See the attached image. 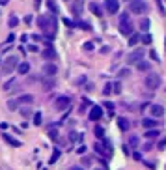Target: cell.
<instances>
[{
    "label": "cell",
    "mask_w": 166,
    "mask_h": 170,
    "mask_svg": "<svg viewBox=\"0 0 166 170\" xmlns=\"http://www.w3.org/2000/svg\"><path fill=\"white\" fill-rule=\"evenodd\" d=\"M95 170H101V168H95Z\"/></svg>",
    "instance_id": "obj_51"
},
{
    "label": "cell",
    "mask_w": 166,
    "mask_h": 170,
    "mask_svg": "<svg viewBox=\"0 0 166 170\" xmlns=\"http://www.w3.org/2000/svg\"><path fill=\"white\" fill-rule=\"evenodd\" d=\"M47 8H49L52 13H58V6H56L54 0H47Z\"/></svg>",
    "instance_id": "obj_22"
},
{
    "label": "cell",
    "mask_w": 166,
    "mask_h": 170,
    "mask_svg": "<svg viewBox=\"0 0 166 170\" xmlns=\"http://www.w3.org/2000/svg\"><path fill=\"white\" fill-rule=\"evenodd\" d=\"M118 127H120V131H123V133H127V131L131 129V121H129L127 118H123V116H120V118H118Z\"/></svg>",
    "instance_id": "obj_15"
},
{
    "label": "cell",
    "mask_w": 166,
    "mask_h": 170,
    "mask_svg": "<svg viewBox=\"0 0 166 170\" xmlns=\"http://www.w3.org/2000/svg\"><path fill=\"white\" fill-rule=\"evenodd\" d=\"M58 157H60V150H54V152H52V155H51V161H49V163H56V161H58Z\"/></svg>",
    "instance_id": "obj_34"
},
{
    "label": "cell",
    "mask_w": 166,
    "mask_h": 170,
    "mask_svg": "<svg viewBox=\"0 0 166 170\" xmlns=\"http://www.w3.org/2000/svg\"><path fill=\"white\" fill-rule=\"evenodd\" d=\"M49 136H51L52 140H56V138H58V133H56V131L52 129V131H49Z\"/></svg>",
    "instance_id": "obj_41"
},
{
    "label": "cell",
    "mask_w": 166,
    "mask_h": 170,
    "mask_svg": "<svg viewBox=\"0 0 166 170\" xmlns=\"http://www.w3.org/2000/svg\"><path fill=\"white\" fill-rule=\"evenodd\" d=\"M144 60V49H138V51H133L129 56H127V64H138V62H142Z\"/></svg>",
    "instance_id": "obj_5"
},
{
    "label": "cell",
    "mask_w": 166,
    "mask_h": 170,
    "mask_svg": "<svg viewBox=\"0 0 166 170\" xmlns=\"http://www.w3.org/2000/svg\"><path fill=\"white\" fill-rule=\"evenodd\" d=\"M8 24H10V26H11V28H15V26H17V24H19V19H17L15 15H11V17H10V21H8Z\"/></svg>",
    "instance_id": "obj_30"
},
{
    "label": "cell",
    "mask_w": 166,
    "mask_h": 170,
    "mask_svg": "<svg viewBox=\"0 0 166 170\" xmlns=\"http://www.w3.org/2000/svg\"><path fill=\"white\" fill-rule=\"evenodd\" d=\"M65 2H73V0H65Z\"/></svg>",
    "instance_id": "obj_50"
},
{
    "label": "cell",
    "mask_w": 166,
    "mask_h": 170,
    "mask_svg": "<svg viewBox=\"0 0 166 170\" xmlns=\"http://www.w3.org/2000/svg\"><path fill=\"white\" fill-rule=\"evenodd\" d=\"M79 26H80L82 30H91V26H90L88 22H84V21H80V22H79Z\"/></svg>",
    "instance_id": "obj_38"
},
{
    "label": "cell",
    "mask_w": 166,
    "mask_h": 170,
    "mask_svg": "<svg viewBox=\"0 0 166 170\" xmlns=\"http://www.w3.org/2000/svg\"><path fill=\"white\" fill-rule=\"evenodd\" d=\"M127 75H129V69H122L120 71V77H127Z\"/></svg>",
    "instance_id": "obj_43"
},
{
    "label": "cell",
    "mask_w": 166,
    "mask_h": 170,
    "mask_svg": "<svg viewBox=\"0 0 166 170\" xmlns=\"http://www.w3.org/2000/svg\"><path fill=\"white\" fill-rule=\"evenodd\" d=\"M129 2H131V0H129Z\"/></svg>",
    "instance_id": "obj_52"
},
{
    "label": "cell",
    "mask_w": 166,
    "mask_h": 170,
    "mask_svg": "<svg viewBox=\"0 0 166 170\" xmlns=\"http://www.w3.org/2000/svg\"><path fill=\"white\" fill-rule=\"evenodd\" d=\"M157 4H159V10H160V13H162V15H166V10H164V6H162V2H160V0H157Z\"/></svg>",
    "instance_id": "obj_40"
},
{
    "label": "cell",
    "mask_w": 166,
    "mask_h": 170,
    "mask_svg": "<svg viewBox=\"0 0 166 170\" xmlns=\"http://www.w3.org/2000/svg\"><path fill=\"white\" fill-rule=\"evenodd\" d=\"M19 112L22 114V118H28V116L32 114V110H30V107H22V109H19Z\"/></svg>",
    "instance_id": "obj_27"
},
{
    "label": "cell",
    "mask_w": 166,
    "mask_h": 170,
    "mask_svg": "<svg viewBox=\"0 0 166 170\" xmlns=\"http://www.w3.org/2000/svg\"><path fill=\"white\" fill-rule=\"evenodd\" d=\"M144 84H146L149 90H157V88L160 86V77L157 75V73H148V77H146Z\"/></svg>",
    "instance_id": "obj_4"
},
{
    "label": "cell",
    "mask_w": 166,
    "mask_h": 170,
    "mask_svg": "<svg viewBox=\"0 0 166 170\" xmlns=\"http://www.w3.org/2000/svg\"><path fill=\"white\" fill-rule=\"evenodd\" d=\"M90 10H91L93 13H95V15H99V17L103 15V11H101V8H99L97 4H90Z\"/></svg>",
    "instance_id": "obj_28"
},
{
    "label": "cell",
    "mask_w": 166,
    "mask_h": 170,
    "mask_svg": "<svg viewBox=\"0 0 166 170\" xmlns=\"http://www.w3.org/2000/svg\"><path fill=\"white\" fill-rule=\"evenodd\" d=\"M25 22L30 24V22H32V15H26V17H25Z\"/></svg>",
    "instance_id": "obj_47"
},
{
    "label": "cell",
    "mask_w": 166,
    "mask_h": 170,
    "mask_svg": "<svg viewBox=\"0 0 166 170\" xmlns=\"http://www.w3.org/2000/svg\"><path fill=\"white\" fill-rule=\"evenodd\" d=\"M64 22H65V24H67V26H75V22H71V21H69V19H65V21H64Z\"/></svg>",
    "instance_id": "obj_48"
},
{
    "label": "cell",
    "mask_w": 166,
    "mask_h": 170,
    "mask_svg": "<svg viewBox=\"0 0 166 170\" xmlns=\"http://www.w3.org/2000/svg\"><path fill=\"white\" fill-rule=\"evenodd\" d=\"M140 39H142V38H140L138 34H133V36H129V47H134V45H136Z\"/></svg>",
    "instance_id": "obj_21"
},
{
    "label": "cell",
    "mask_w": 166,
    "mask_h": 170,
    "mask_svg": "<svg viewBox=\"0 0 166 170\" xmlns=\"http://www.w3.org/2000/svg\"><path fill=\"white\" fill-rule=\"evenodd\" d=\"M43 84H45V86H43L45 90H51V88H52V84H54V82H52V77H49V79H45V82H43Z\"/></svg>",
    "instance_id": "obj_31"
},
{
    "label": "cell",
    "mask_w": 166,
    "mask_h": 170,
    "mask_svg": "<svg viewBox=\"0 0 166 170\" xmlns=\"http://www.w3.org/2000/svg\"><path fill=\"white\" fill-rule=\"evenodd\" d=\"M41 56H43L45 60L52 62V60H56V58H58V53L54 51V47H52V45H47L43 51H41Z\"/></svg>",
    "instance_id": "obj_6"
},
{
    "label": "cell",
    "mask_w": 166,
    "mask_h": 170,
    "mask_svg": "<svg viewBox=\"0 0 166 170\" xmlns=\"http://www.w3.org/2000/svg\"><path fill=\"white\" fill-rule=\"evenodd\" d=\"M129 144L133 146V148H136V146H138V136H134V135H133V136L129 138Z\"/></svg>",
    "instance_id": "obj_37"
},
{
    "label": "cell",
    "mask_w": 166,
    "mask_h": 170,
    "mask_svg": "<svg viewBox=\"0 0 166 170\" xmlns=\"http://www.w3.org/2000/svg\"><path fill=\"white\" fill-rule=\"evenodd\" d=\"M56 73H58V65H56V64L49 62V64L43 65V75H45V77H54Z\"/></svg>",
    "instance_id": "obj_12"
},
{
    "label": "cell",
    "mask_w": 166,
    "mask_h": 170,
    "mask_svg": "<svg viewBox=\"0 0 166 170\" xmlns=\"http://www.w3.org/2000/svg\"><path fill=\"white\" fill-rule=\"evenodd\" d=\"M129 11L134 13V15H144L148 11L146 0H131V2H129Z\"/></svg>",
    "instance_id": "obj_3"
},
{
    "label": "cell",
    "mask_w": 166,
    "mask_h": 170,
    "mask_svg": "<svg viewBox=\"0 0 166 170\" xmlns=\"http://www.w3.org/2000/svg\"><path fill=\"white\" fill-rule=\"evenodd\" d=\"M93 133H95V136H97V138H103V136H105V129H103L101 125H95Z\"/></svg>",
    "instance_id": "obj_24"
},
{
    "label": "cell",
    "mask_w": 166,
    "mask_h": 170,
    "mask_svg": "<svg viewBox=\"0 0 166 170\" xmlns=\"http://www.w3.org/2000/svg\"><path fill=\"white\" fill-rule=\"evenodd\" d=\"M90 120L91 121H97V120H101L103 118V107H99V105H93L91 109H90Z\"/></svg>",
    "instance_id": "obj_7"
},
{
    "label": "cell",
    "mask_w": 166,
    "mask_h": 170,
    "mask_svg": "<svg viewBox=\"0 0 166 170\" xmlns=\"http://www.w3.org/2000/svg\"><path fill=\"white\" fill-rule=\"evenodd\" d=\"M103 93H105V95H110V93H114V90H112V82H108V84L103 88Z\"/></svg>",
    "instance_id": "obj_32"
},
{
    "label": "cell",
    "mask_w": 166,
    "mask_h": 170,
    "mask_svg": "<svg viewBox=\"0 0 166 170\" xmlns=\"http://www.w3.org/2000/svg\"><path fill=\"white\" fill-rule=\"evenodd\" d=\"M157 148H159V150H160V152H162V150H164V148H166V136H164V138H160V140H159V144H157Z\"/></svg>",
    "instance_id": "obj_36"
},
{
    "label": "cell",
    "mask_w": 166,
    "mask_h": 170,
    "mask_svg": "<svg viewBox=\"0 0 166 170\" xmlns=\"http://www.w3.org/2000/svg\"><path fill=\"white\" fill-rule=\"evenodd\" d=\"M17 71L21 73V75H26V73L30 71V64H28V62H21L19 67H17Z\"/></svg>",
    "instance_id": "obj_19"
},
{
    "label": "cell",
    "mask_w": 166,
    "mask_h": 170,
    "mask_svg": "<svg viewBox=\"0 0 166 170\" xmlns=\"http://www.w3.org/2000/svg\"><path fill=\"white\" fill-rule=\"evenodd\" d=\"M37 26L41 28V32L47 38L52 39L54 34H56V30H58V21L52 15H41V17H37Z\"/></svg>",
    "instance_id": "obj_1"
},
{
    "label": "cell",
    "mask_w": 166,
    "mask_h": 170,
    "mask_svg": "<svg viewBox=\"0 0 166 170\" xmlns=\"http://www.w3.org/2000/svg\"><path fill=\"white\" fill-rule=\"evenodd\" d=\"M15 67H19V58L17 56H8V60L4 64V71L6 73H11Z\"/></svg>",
    "instance_id": "obj_10"
},
{
    "label": "cell",
    "mask_w": 166,
    "mask_h": 170,
    "mask_svg": "<svg viewBox=\"0 0 166 170\" xmlns=\"http://www.w3.org/2000/svg\"><path fill=\"white\" fill-rule=\"evenodd\" d=\"M82 164H88V166H90V164H91V159H90V157H84V159H82Z\"/></svg>",
    "instance_id": "obj_42"
},
{
    "label": "cell",
    "mask_w": 166,
    "mask_h": 170,
    "mask_svg": "<svg viewBox=\"0 0 166 170\" xmlns=\"http://www.w3.org/2000/svg\"><path fill=\"white\" fill-rule=\"evenodd\" d=\"M41 116H43L41 112H36V114H34V125H37V127L41 125V121H43V118H41Z\"/></svg>",
    "instance_id": "obj_26"
},
{
    "label": "cell",
    "mask_w": 166,
    "mask_h": 170,
    "mask_svg": "<svg viewBox=\"0 0 166 170\" xmlns=\"http://www.w3.org/2000/svg\"><path fill=\"white\" fill-rule=\"evenodd\" d=\"M149 116H153L155 120L162 118V116H164V107H162V105H151V107H149Z\"/></svg>",
    "instance_id": "obj_13"
},
{
    "label": "cell",
    "mask_w": 166,
    "mask_h": 170,
    "mask_svg": "<svg viewBox=\"0 0 166 170\" xmlns=\"http://www.w3.org/2000/svg\"><path fill=\"white\" fill-rule=\"evenodd\" d=\"M142 127H144V129H157L159 127V120H155V118H144V120H142Z\"/></svg>",
    "instance_id": "obj_14"
},
{
    "label": "cell",
    "mask_w": 166,
    "mask_h": 170,
    "mask_svg": "<svg viewBox=\"0 0 166 170\" xmlns=\"http://www.w3.org/2000/svg\"><path fill=\"white\" fill-rule=\"evenodd\" d=\"M28 51H30V53H36L37 47H36V45H28Z\"/></svg>",
    "instance_id": "obj_46"
},
{
    "label": "cell",
    "mask_w": 166,
    "mask_h": 170,
    "mask_svg": "<svg viewBox=\"0 0 166 170\" xmlns=\"http://www.w3.org/2000/svg\"><path fill=\"white\" fill-rule=\"evenodd\" d=\"M93 148H95V152H97V153H101V155H106V157H110V153H112L110 146H103L101 142H97L95 146H93Z\"/></svg>",
    "instance_id": "obj_16"
},
{
    "label": "cell",
    "mask_w": 166,
    "mask_h": 170,
    "mask_svg": "<svg viewBox=\"0 0 166 170\" xmlns=\"http://www.w3.org/2000/svg\"><path fill=\"white\" fill-rule=\"evenodd\" d=\"M153 41V38H151V34H144L142 36V43H146V45H149Z\"/></svg>",
    "instance_id": "obj_33"
},
{
    "label": "cell",
    "mask_w": 166,
    "mask_h": 170,
    "mask_svg": "<svg viewBox=\"0 0 166 170\" xmlns=\"http://www.w3.org/2000/svg\"><path fill=\"white\" fill-rule=\"evenodd\" d=\"M82 49H84V51H93V43H91V41H88V43H84V45H82Z\"/></svg>",
    "instance_id": "obj_39"
},
{
    "label": "cell",
    "mask_w": 166,
    "mask_h": 170,
    "mask_svg": "<svg viewBox=\"0 0 166 170\" xmlns=\"http://www.w3.org/2000/svg\"><path fill=\"white\" fill-rule=\"evenodd\" d=\"M71 105V99L67 95H60L58 99H56V103H54V107H56V110H65L67 107Z\"/></svg>",
    "instance_id": "obj_9"
},
{
    "label": "cell",
    "mask_w": 166,
    "mask_h": 170,
    "mask_svg": "<svg viewBox=\"0 0 166 170\" xmlns=\"http://www.w3.org/2000/svg\"><path fill=\"white\" fill-rule=\"evenodd\" d=\"M105 10L108 13H118L120 11V0H105Z\"/></svg>",
    "instance_id": "obj_8"
},
{
    "label": "cell",
    "mask_w": 166,
    "mask_h": 170,
    "mask_svg": "<svg viewBox=\"0 0 166 170\" xmlns=\"http://www.w3.org/2000/svg\"><path fill=\"white\" fill-rule=\"evenodd\" d=\"M120 32L123 36H133V22L129 13H122L120 15Z\"/></svg>",
    "instance_id": "obj_2"
},
{
    "label": "cell",
    "mask_w": 166,
    "mask_h": 170,
    "mask_svg": "<svg viewBox=\"0 0 166 170\" xmlns=\"http://www.w3.org/2000/svg\"><path fill=\"white\" fill-rule=\"evenodd\" d=\"M112 90H114V93H120L122 92V84L120 82H112Z\"/></svg>",
    "instance_id": "obj_35"
},
{
    "label": "cell",
    "mask_w": 166,
    "mask_h": 170,
    "mask_svg": "<svg viewBox=\"0 0 166 170\" xmlns=\"http://www.w3.org/2000/svg\"><path fill=\"white\" fill-rule=\"evenodd\" d=\"M136 69H140V71H149V69H151V65H149V62L142 60V62H138V64H136Z\"/></svg>",
    "instance_id": "obj_20"
},
{
    "label": "cell",
    "mask_w": 166,
    "mask_h": 170,
    "mask_svg": "<svg viewBox=\"0 0 166 170\" xmlns=\"http://www.w3.org/2000/svg\"><path fill=\"white\" fill-rule=\"evenodd\" d=\"M71 11H73L75 17H80L82 11H84V0H73V4H71Z\"/></svg>",
    "instance_id": "obj_11"
},
{
    "label": "cell",
    "mask_w": 166,
    "mask_h": 170,
    "mask_svg": "<svg viewBox=\"0 0 166 170\" xmlns=\"http://www.w3.org/2000/svg\"><path fill=\"white\" fill-rule=\"evenodd\" d=\"M140 28L144 30V32H148L149 30V19H142L140 21Z\"/></svg>",
    "instance_id": "obj_25"
},
{
    "label": "cell",
    "mask_w": 166,
    "mask_h": 170,
    "mask_svg": "<svg viewBox=\"0 0 166 170\" xmlns=\"http://www.w3.org/2000/svg\"><path fill=\"white\" fill-rule=\"evenodd\" d=\"M151 146H153V144H151V142H146V144H144V146H142V148H144V150H151Z\"/></svg>",
    "instance_id": "obj_44"
},
{
    "label": "cell",
    "mask_w": 166,
    "mask_h": 170,
    "mask_svg": "<svg viewBox=\"0 0 166 170\" xmlns=\"http://www.w3.org/2000/svg\"><path fill=\"white\" fill-rule=\"evenodd\" d=\"M8 109H10V110H17V109H19V103H17V99H11V101H8Z\"/></svg>",
    "instance_id": "obj_29"
},
{
    "label": "cell",
    "mask_w": 166,
    "mask_h": 170,
    "mask_svg": "<svg viewBox=\"0 0 166 170\" xmlns=\"http://www.w3.org/2000/svg\"><path fill=\"white\" fill-rule=\"evenodd\" d=\"M71 170H84V168H80V166H73Z\"/></svg>",
    "instance_id": "obj_49"
},
{
    "label": "cell",
    "mask_w": 166,
    "mask_h": 170,
    "mask_svg": "<svg viewBox=\"0 0 166 170\" xmlns=\"http://www.w3.org/2000/svg\"><path fill=\"white\" fill-rule=\"evenodd\" d=\"M34 101V95L32 93H25V95H21V97H17V103L21 105V103H25V105H30Z\"/></svg>",
    "instance_id": "obj_17"
},
{
    "label": "cell",
    "mask_w": 166,
    "mask_h": 170,
    "mask_svg": "<svg viewBox=\"0 0 166 170\" xmlns=\"http://www.w3.org/2000/svg\"><path fill=\"white\" fill-rule=\"evenodd\" d=\"M2 138H4L10 146H13V148H19V146H21V142H19V140H15L13 136H10L8 133H4V135H2Z\"/></svg>",
    "instance_id": "obj_18"
},
{
    "label": "cell",
    "mask_w": 166,
    "mask_h": 170,
    "mask_svg": "<svg viewBox=\"0 0 166 170\" xmlns=\"http://www.w3.org/2000/svg\"><path fill=\"white\" fill-rule=\"evenodd\" d=\"M157 136H159V131H157V129H148V131H146V138H148V140H149V138H157Z\"/></svg>",
    "instance_id": "obj_23"
},
{
    "label": "cell",
    "mask_w": 166,
    "mask_h": 170,
    "mask_svg": "<svg viewBox=\"0 0 166 170\" xmlns=\"http://www.w3.org/2000/svg\"><path fill=\"white\" fill-rule=\"evenodd\" d=\"M149 56H151L155 62H159V56H157V53H155V51H151V54H149Z\"/></svg>",
    "instance_id": "obj_45"
}]
</instances>
